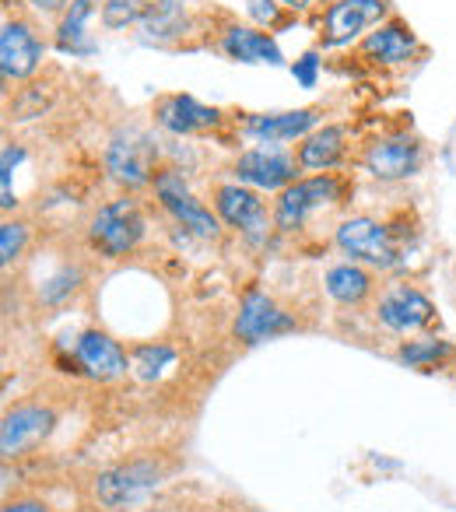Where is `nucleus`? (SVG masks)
Listing matches in <instances>:
<instances>
[{
	"label": "nucleus",
	"instance_id": "nucleus-1",
	"mask_svg": "<svg viewBox=\"0 0 456 512\" xmlns=\"http://www.w3.org/2000/svg\"><path fill=\"white\" fill-rule=\"evenodd\" d=\"M144 232V214L137 207V200L130 197H120V200H109L102 204L99 211L92 214V225H88V239L92 246L99 249L106 260H120V256L134 253L141 246Z\"/></svg>",
	"mask_w": 456,
	"mask_h": 512
},
{
	"label": "nucleus",
	"instance_id": "nucleus-2",
	"mask_svg": "<svg viewBox=\"0 0 456 512\" xmlns=\"http://www.w3.org/2000/svg\"><path fill=\"white\" fill-rule=\"evenodd\" d=\"M151 186H155L158 204H162L165 211L172 214V221H176V225H183V232L197 235V239H207V242L218 239V235H221L218 211H211V207H207L204 200H200L197 193H193L190 186H186L183 172L162 169Z\"/></svg>",
	"mask_w": 456,
	"mask_h": 512
},
{
	"label": "nucleus",
	"instance_id": "nucleus-3",
	"mask_svg": "<svg viewBox=\"0 0 456 512\" xmlns=\"http://www.w3.org/2000/svg\"><path fill=\"white\" fill-rule=\"evenodd\" d=\"M155 162H158V144L148 130L127 127L109 141L106 148V172L127 190H141V186L155 183Z\"/></svg>",
	"mask_w": 456,
	"mask_h": 512
},
{
	"label": "nucleus",
	"instance_id": "nucleus-4",
	"mask_svg": "<svg viewBox=\"0 0 456 512\" xmlns=\"http://www.w3.org/2000/svg\"><path fill=\"white\" fill-rule=\"evenodd\" d=\"M334 242L341 246V253L351 256V260L379 267V271H386V267H393L400 260L397 235H393L383 221L369 218V214H358V218L341 221Z\"/></svg>",
	"mask_w": 456,
	"mask_h": 512
},
{
	"label": "nucleus",
	"instance_id": "nucleus-5",
	"mask_svg": "<svg viewBox=\"0 0 456 512\" xmlns=\"http://www.w3.org/2000/svg\"><path fill=\"white\" fill-rule=\"evenodd\" d=\"M162 484V467L155 460H130L120 467H109L95 474V498L106 509H130V505L144 502L151 491Z\"/></svg>",
	"mask_w": 456,
	"mask_h": 512
},
{
	"label": "nucleus",
	"instance_id": "nucleus-6",
	"mask_svg": "<svg viewBox=\"0 0 456 512\" xmlns=\"http://www.w3.org/2000/svg\"><path fill=\"white\" fill-rule=\"evenodd\" d=\"M341 200V183L334 176H313V179H295L292 186L278 193V204H274V228L278 232H295L302 228V221L313 211Z\"/></svg>",
	"mask_w": 456,
	"mask_h": 512
},
{
	"label": "nucleus",
	"instance_id": "nucleus-7",
	"mask_svg": "<svg viewBox=\"0 0 456 512\" xmlns=\"http://www.w3.org/2000/svg\"><path fill=\"white\" fill-rule=\"evenodd\" d=\"M292 330H299L295 316H288L267 292L250 288V292L243 295V302H239V313H236V327H232L236 341H243V344H250V348H253V344L274 341V337L292 334Z\"/></svg>",
	"mask_w": 456,
	"mask_h": 512
},
{
	"label": "nucleus",
	"instance_id": "nucleus-8",
	"mask_svg": "<svg viewBox=\"0 0 456 512\" xmlns=\"http://www.w3.org/2000/svg\"><path fill=\"white\" fill-rule=\"evenodd\" d=\"M214 211H218V218L228 228H236V232H243L253 242L264 239L267 228L274 225V218H267V207L260 200V193L243 183H221L214 190Z\"/></svg>",
	"mask_w": 456,
	"mask_h": 512
},
{
	"label": "nucleus",
	"instance_id": "nucleus-9",
	"mask_svg": "<svg viewBox=\"0 0 456 512\" xmlns=\"http://www.w3.org/2000/svg\"><path fill=\"white\" fill-rule=\"evenodd\" d=\"M299 162L278 144H260L236 158V179L253 190H285L295 183Z\"/></svg>",
	"mask_w": 456,
	"mask_h": 512
},
{
	"label": "nucleus",
	"instance_id": "nucleus-10",
	"mask_svg": "<svg viewBox=\"0 0 456 512\" xmlns=\"http://www.w3.org/2000/svg\"><path fill=\"white\" fill-rule=\"evenodd\" d=\"M57 425V414L50 407L39 404H22L15 411L4 414V425H0V456L4 460H18L29 449H36L46 435Z\"/></svg>",
	"mask_w": 456,
	"mask_h": 512
},
{
	"label": "nucleus",
	"instance_id": "nucleus-11",
	"mask_svg": "<svg viewBox=\"0 0 456 512\" xmlns=\"http://www.w3.org/2000/svg\"><path fill=\"white\" fill-rule=\"evenodd\" d=\"M362 165H365V172H372V176L383 179V183L407 179V176H414L421 165V144L407 134L376 137V141L365 148Z\"/></svg>",
	"mask_w": 456,
	"mask_h": 512
},
{
	"label": "nucleus",
	"instance_id": "nucleus-12",
	"mask_svg": "<svg viewBox=\"0 0 456 512\" xmlns=\"http://www.w3.org/2000/svg\"><path fill=\"white\" fill-rule=\"evenodd\" d=\"M376 320L383 323L393 334H414V330H425L428 323H435V306L428 295H421L418 288L400 285L379 299Z\"/></svg>",
	"mask_w": 456,
	"mask_h": 512
},
{
	"label": "nucleus",
	"instance_id": "nucleus-13",
	"mask_svg": "<svg viewBox=\"0 0 456 512\" xmlns=\"http://www.w3.org/2000/svg\"><path fill=\"white\" fill-rule=\"evenodd\" d=\"M386 15V0H337L323 15V46H344Z\"/></svg>",
	"mask_w": 456,
	"mask_h": 512
},
{
	"label": "nucleus",
	"instance_id": "nucleus-14",
	"mask_svg": "<svg viewBox=\"0 0 456 512\" xmlns=\"http://www.w3.org/2000/svg\"><path fill=\"white\" fill-rule=\"evenodd\" d=\"M46 46L32 32L29 22H4L0 29V71L8 81H25L39 71Z\"/></svg>",
	"mask_w": 456,
	"mask_h": 512
},
{
	"label": "nucleus",
	"instance_id": "nucleus-15",
	"mask_svg": "<svg viewBox=\"0 0 456 512\" xmlns=\"http://www.w3.org/2000/svg\"><path fill=\"white\" fill-rule=\"evenodd\" d=\"M74 358H78L81 372L99 383H113V379H123L130 372V358L127 351L120 348V341H113L102 330H85L78 337V348H74Z\"/></svg>",
	"mask_w": 456,
	"mask_h": 512
},
{
	"label": "nucleus",
	"instance_id": "nucleus-16",
	"mask_svg": "<svg viewBox=\"0 0 456 512\" xmlns=\"http://www.w3.org/2000/svg\"><path fill=\"white\" fill-rule=\"evenodd\" d=\"M155 123L176 137H193L221 127V113L197 102L193 95H165L155 102Z\"/></svg>",
	"mask_w": 456,
	"mask_h": 512
},
{
	"label": "nucleus",
	"instance_id": "nucleus-17",
	"mask_svg": "<svg viewBox=\"0 0 456 512\" xmlns=\"http://www.w3.org/2000/svg\"><path fill=\"white\" fill-rule=\"evenodd\" d=\"M320 113L316 109H292V113H257L243 123V134L260 144H281L306 137L316 127Z\"/></svg>",
	"mask_w": 456,
	"mask_h": 512
},
{
	"label": "nucleus",
	"instance_id": "nucleus-18",
	"mask_svg": "<svg viewBox=\"0 0 456 512\" xmlns=\"http://www.w3.org/2000/svg\"><path fill=\"white\" fill-rule=\"evenodd\" d=\"M221 50H225V57L239 60V64H271V67L285 64L278 43H274L267 32L250 29V25H232V29H225Z\"/></svg>",
	"mask_w": 456,
	"mask_h": 512
},
{
	"label": "nucleus",
	"instance_id": "nucleus-19",
	"mask_svg": "<svg viewBox=\"0 0 456 512\" xmlns=\"http://www.w3.org/2000/svg\"><path fill=\"white\" fill-rule=\"evenodd\" d=\"M362 50L369 53L372 60H379V64L397 67V64H407V60L418 53V39H414V32L407 29L404 22H386V25H379L376 32H369Z\"/></svg>",
	"mask_w": 456,
	"mask_h": 512
},
{
	"label": "nucleus",
	"instance_id": "nucleus-20",
	"mask_svg": "<svg viewBox=\"0 0 456 512\" xmlns=\"http://www.w3.org/2000/svg\"><path fill=\"white\" fill-rule=\"evenodd\" d=\"M344 137H348L344 127H320V130H313V134H306L299 144V155H295L299 169H306V172L334 169L344 158Z\"/></svg>",
	"mask_w": 456,
	"mask_h": 512
},
{
	"label": "nucleus",
	"instance_id": "nucleus-21",
	"mask_svg": "<svg viewBox=\"0 0 456 512\" xmlns=\"http://www.w3.org/2000/svg\"><path fill=\"white\" fill-rule=\"evenodd\" d=\"M323 288H327V295L337 306H362L372 295V274L358 264H337L327 271Z\"/></svg>",
	"mask_w": 456,
	"mask_h": 512
},
{
	"label": "nucleus",
	"instance_id": "nucleus-22",
	"mask_svg": "<svg viewBox=\"0 0 456 512\" xmlns=\"http://www.w3.org/2000/svg\"><path fill=\"white\" fill-rule=\"evenodd\" d=\"M92 15H95L92 0H71V8L64 11V18H60V25H57V50L60 53H71V57H88V53H95V43L85 32V25Z\"/></svg>",
	"mask_w": 456,
	"mask_h": 512
},
{
	"label": "nucleus",
	"instance_id": "nucleus-23",
	"mask_svg": "<svg viewBox=\"0 0 456 512\" xmlns=\"http://www.w3.org/2000/svg\"><path fill=\"white\" fill-rule=\"evenodd\" d=\"M186 32V4L183 0H155L144 18V39L148 43H172Z\"/></svg>",
	"mask_w": 456,
	"mask_h": 512
},
{
	"label": "nucleus",
	"instance_id": "nucleus-24",
	"mask_svg": "<svg viewBox=\"0 0 456 512\" xmlns=\"http://www.w3.org/2000/svg\"><path fill=\"white\" fill-rule=\"evenodd\" d=\"M172 362H176V351L162 341L158 344H137V348L130 351V372H134V379H141V383H155V379H162Z\"/></svg>",
	"mask_w": 456,
	"mask_h": 512
},
{
	"label": "nucleus",
	"instance_id": "nucleus-25",
	"mask_svg": "<svg viewBox=\"0 0 456 512\" xmlns=\"http://www.w3.org/2000/svg\"><path fill=\"white\" fill-rule=\"evenodd\" d=\"M453 355V344L435 341V337H421V341H407L404 348L397 351V358L411 369H428V365L442 362V358Z\"/></svg>",
	"mask_w": 456,
	"mask_h": 512
},
{
	"label": "nucleus",
	"instance_id": "nucleus-26",
	"mask_svg": "<svg viewBox=\"0 0 456 512\" xmlns=\"http://www.w3.org/2000/svg\"><path fill=\"white\" fill-rule=\"evenodd\" d=\"M151 11L148 0H106L102 4V25L106 29H127L134 22H144Z\"/></svg>",
	"mask_w": 456,
	"mask_h": 512
},
{
	"label": "nucleus",
	"instance_id": "nucleus-27",
	"mask_svg": "<svg viewBox=\"0 0 456 512\" xmlns=\"http://www.w3.org/2000/svg\"><path fill=\"white\" fill-rule=\"evenodd\" d=\"M81 285V271L78 267H60L57 274H53L50 281H46L43 288H39V299L46 302V306H57V302L71 299L74 292H78Z\"/></svg>",
	"mask_w": 456,
	"mask_h": 512
},
{
	"label": "nucleus",
	"instance_id": "nucleus-28",
	"mask_svg": "<svg viewBox=\"0 0 456 512\" xmlns=\"http://www.w3.org/2000/svg\"><path fill=\"white\" fill-rule=\"evenodd\" d=\"M25 239H29V228L22 221H4L0 225V264L11 267L22 256L25 249Z\"/></svg>",
	"mask_w": 456,
	"mask_h": 512
},
{
	"label": "nucleus",
	"instance_id": "nucleus-29",
	"mask_svg": "<svg viewBox=\"0 0 456 512\" xmlns=\"http://www.w3.org/2000/svg\"><path fill=\"white\" fill-rule=\"evenodd\" d=\"M246 8H250V18L257 25H278L281 22V8L274 0H246Z\"/></svg>",
	"mask_w": 456,
	"mask_h": 512
},
{
	"label": "nucleus",
	"instance_id": "nucleus-30",
	"mask_svg": "<svg viewBox=\"0 0 456 512\" xmlns=\"http://www.w3.org/2000/svg\"><path fill=\"white\" fill-rule=\"evenodd\" d=\"M316 71H320V57H316V53H306V57L295 60V67H292L295 81H299L302 88H313L316 85Z\"/></svg>",
	"mask_w": 456,
	"mask_h": 512
},
{
	"label": "nucleus",
	"instance_id": "nucleus-31",
	"mask_svg": "<svg viewBox=\"0 0 456 512\" xmlns=\"http://www.w3.org/2000/svg\"><path fill=\"white\" fill-rule=\"evenodd\" d=\"M0 512H53V509L43 502H32V498H15V502H8Z\"/></svg>",
	"mask_w": 456,
	"mask_h": 512
},
{
	"label": "nucleus",
	"instance_id": "nucleus-32",
	"mask_svg": "<svg viewBox=\"0 0 456 512\" xmlns=\"http://www.w3.org/2000/svg\"><path fill=\"white\" fill-rule=\"evenodd\" d=\"M39 11H67L71 8V0H32Z\"/></svg>",
	"mask_w": 456,
	"mask_h": 512
},
{
	"label": "nucleus",
	"instance_id": "nucleus-33",
	"mask_svg": "<svg viewBox=\"0 0 456 512\" xmlns=\"http://www.w3.org/2000/svg\"><path fill=\"white\" fill-rule=\"evenodd\" d=\"M281 4H285V8H292V11H306L313 0H281Z\"/></svg>",
	"mask_w": 456,
	"mask_h": 512
}]
</instances>
